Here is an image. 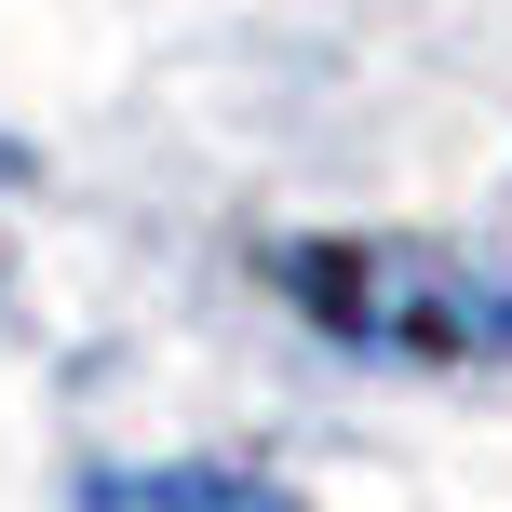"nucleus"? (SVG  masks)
Masks as SVG:
<instances>
[{
	"label": "nucleus",
	"mask_w": 512,
	"mask_h": 512,
	"mask_svg": "<svg viewBox=\"0 0 512 512\" xmlns=\"http://www.w3.org/2000/svg\"><path fill=\"white\" fill-rule=\"evenodd\" d=\"M297 297L364 351H486V337H512V310H486L472 270H445V256H297Z\"/></svg>",
	"instance_id": "obj_1"
},
{
	"label": "nucleus",
	"mask_w": 512,
	"mask_h": 512,
	"mask_svg": "<svg viewBox=\"0 0 512 512\" xmlns=\"http://www.w3.org/2000/svg\"><path fill=\"white\" fill-rule=\"evenodd\" d=\"M81 512H297V499L256 472H95Z\"/></svg>",
	"instance_id": "obj_2"
}]
</instances>
